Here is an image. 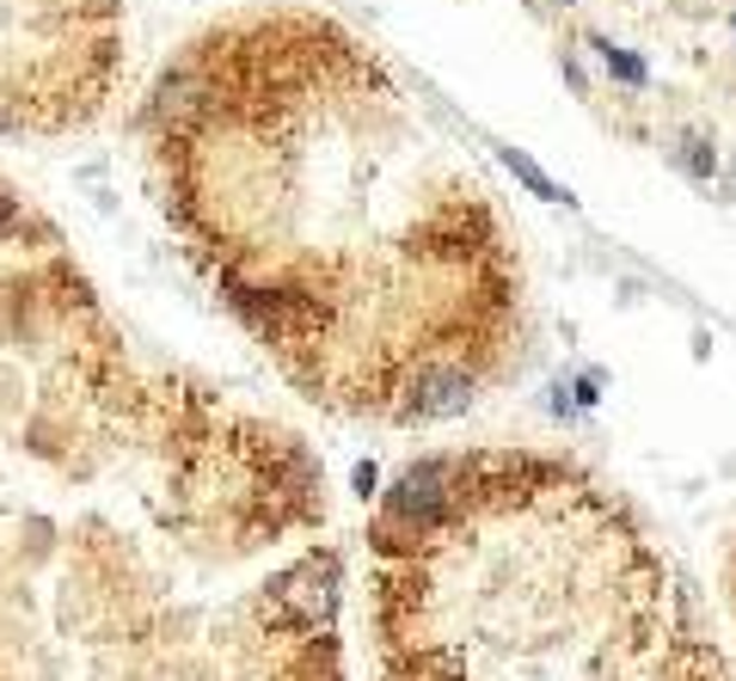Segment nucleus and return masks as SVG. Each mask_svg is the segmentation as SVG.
I'll return each mask as SVG.
<instances>
[{
	"mask_svg": "<svg viewBox=\"0 0 736 681\" xmlns=\"http://www.w3.org/2000/svg\"><path fill=\"white\" fill-rule=\"evenodd\" d=\"M730 615H736V553H730Z\"/></svg>",
	"mask_w": 736,
	"mask_h": 681,
	"instance_id": "6",
	"label": "nucleus"
},
{
	"mask_svg": "<svg viewBox=\"0 0 736 681\" xmlns=\"http://www.w3.org/2000/svg\"><path fill=\"white\" fill-rule=\"evenodd\" d=\"M147 135L178 234L307 388L473 405L510 350V246L362 43L289 7L227 19L160 74Z\"/></svg>",
	"mask_w": 736,
	"mask_h": 681,
	"instance_id": "1",
	"label": "nucleus"
},
{
	"mask_svg": "<svg viewBox=\"0 0 736 681\" xmlns=\"http://www.w3.org/2000/svg\"><path fill=\"white\" fill-rule=\"evenodd\" d=\"M503 161H510V173L522 178V185H534L540 197H559V185H546V173H540L534 161H522V154H515V147H510V154H503Z\"/></svg>",
	"mask_w": 736,
	"mask_h": 681,
	"instance_id": "5",
	"label": "nucleus"
},
{
	"mask_svg": "<svg viewBox=\"0 0 736 681\" xmlns=\"http://www.w3.org/2000/svg\"><path fill=\"white\" fill-rule=\"evenodd\" d=\"M123 74V0H0V135L80 130Z\"/></svg>",
	"mask_w": 736,
	"mask_h": 681,
	"instance_id": "3",
	"label": "nucleus"
},
{
	"mask_svg": "<svg viewBox=\"0 0 736 681\" xmlns=\"http://www.w3.org/2000/svg\"><path fill=\"white\" fill-rule=\"evenodd\" d=\"M387 547L393 681H730L687 577L565 461H448L442 516Z\"/></svg>",
	"mask_w": 736,
	"mask_h": 681,
	"instance_id": "2",
	"label": "nucleus"
},
{
	"mask_svg": "<svg viewBox=\"0 0 736 681\" xmlns=\"http://www.w3.org/2000/svg\"><path fill=\"white\" fill-rule=\"evenodd\" d=\"M326 601H331V559H307L301 571H289L270 589L276 620H289V627H319Z\"/></svg>",
	"mask_w": 736,
	"mask_h": 681,
	"instance_id": "4",
	"label": "nucleus"
}]
</instances>
